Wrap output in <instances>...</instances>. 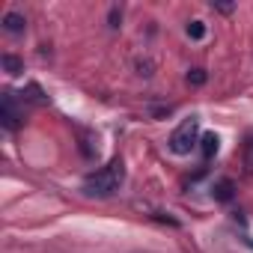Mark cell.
Returning <instances> with one entry per match:
<instances>
[{"label":"cell","mask_w":253,"mask_h":253,"mask_svg":"<svg viewBox=\"0 0 253 253\" xmlns=\"http://www.w3.org/2000/svg\"><path fill=\"white\" fill-rule=\"evenodd\" d=\"M122 182H125V167H122L119 158H113V161H107L101 170H95V173H89V176L84 179V194L104 200V197H113V194L122 188Z\"/></svg>","instance_id":"obj_1"},{"label":"cell","mask_w":253,"mask_h":253,"mask_svg":"<svg viewBox=\"0 0 253 253\" xmlns=\"http://www.w3.org/2000/svg\"><path fill=\"white\" fill-rule=\"evenodd\" d=\"M170 152L173 155H191V149L200 143V119H185L182 125H179V128L170 134Z\"/></svg>","instance_id":"obj_2"},{"label":"cell","mask_w":253,"mask_h":253,"mask_svg":"<svg viewBox=\"0 0 253 253\" xmlns=\"http://www.w3.org/2000/svg\"><path fill=\"white\" fill-rule=\"evenodd\" d=\"M0 122H3L6 131H15L21 125V113L15 107V95L12 92H3V98H0Z\"/></svg>","instance_id":"obj_3"},{"label":"cell","mask_w":253,"mask_h":253,"mask_svg":"<svg viewBox=\"0 0 253 253\" xmlns=\"http://www.w3.org/2000/svg\"><path fill=\"white\" fill-rule=\"evenodd\" d=\"M24 27H27V21H24L21 12H6V15H3V30H6V33L18 36V33H24Z\"/></svg>","instance_id":"obj_4"},{"label":"cell","mask_w":253,"mask_h":253,"mask_svg":"<svg viewBox=\"0 0 253 253\" xmlns=\"http://www.w3.org/2000/svg\"><path fill=\"white\" fill-rule=\"evenodd\" d=\"M232 191H235V185H232L229 179H217V182L211 185V197H214L217 203H229V200H232Z\"/></svg>","instance_id":"obj_5"},{"label":"cell","mask_w":253,"mask_h":253,"mask_svg":"<svg viewBox=\"0 0 253 253\" xmlns=\"http://www.w3.org/2000/svg\"><path fill=\"white\" fill-rule=\"evenodd\" d=\"M200 149H203V155H206V158H214V155H217V149H220V137H217L214 131L203 134V137H200Z\"/></svg>","instance_id":"obj_6"},{"label":"cell","mask_w":253,"mask_h":253,"mask_svg":"<svg viewBox=\"0 0 253 253\" xmlns=\"http://www.w3.org/2000/svg\"><path fill=\"white\" fill-rule=\"evenodd\" d=\"M0 63H3V69H6V75H12V78L24 72V63H21V60H18L15 54H3V57H0Z\"/></svg>","instance_id":"obj_7"},{"label":"cell","mask_w":253,"mask_h":253,"mask_svg":"<svg viewBox=\"0 0 253 253\" xmlns=\"http://www.w3.org/2000/svg\"><path fill=\"white\" fill-rule=\"evenodd\" d=\"M185 33H188V39H203V36H206V24H203V21H191V24L185 27Z\"/></svg>","instance_id":"obj_8"},{"label":"cell","mask_w":253,"mask_h":253,"mask_svg":"<svg viewBox=\"0 0 253 253\" xmlns=\"http://www.w3.org/2000/svg\"><path fill=\"white\" fill-rule=\"evenodd\" d=\"M188 84H191V86H203V84H206V72H203V69H191V72H188Z\"/></svg>","instance_id":"obj_9"},{"label":"cell","mask_w":253,"mask_h":253,"mask_svg":"<svg viewBox=\"0 0 253 253\" xmlns=\"http://www.w3.org/2000/svg\"><path fill=\"white\" fill-rule=\"evenodd\" d=\"M137 75L152 78V63H149V60H137Z\"/></svg>","instance_id":"obj_10"},{"label":"cell","mask_w":253,"mask_h":253,"mask_svg":"<svg viewBox=\"0 0 253 253\" xmlns=\"http://www.w3.org/2000/svg\"><path fill=\"white\" fill-rule=\"evenodd\" d=\"M119 18H122V12H119V6H113V9H110V27H113V30L119 27Z\"/></svg>","instance_id":"obj_11"},{"label":"cell","mask_w":253,"mask_h":253,"mask_svg":"<svg viewBox=\"0 0 253 253\" xmlns=\"http://www.w3.org/2000/svg\"><path fill=\"white\" fill-rule=\"evenodd\" d=\"M211 9H217V12H232L235 6H232V3H211Z\"/></svg>","instance_id":"obj_12"},{"label":"cell","mask_w":253,"mask_h":253,"mask_svg":"<svg viewBox=\"0 0 253 253\" xmlns=\"http://www.w3.org/2000/svg\"><path fill=\"white\" fill-rule=\"evenodd\" d=\"M247 173H253V143H250V152H247Z\"/></svg>","instance_id":"obj_13"}]
</instances>
